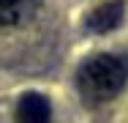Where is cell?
Here are the masks:
<instances>
[{"label":"cell","instance_id":"cell-1","mask_svg":"<svg viewBox=\"0 0 128 123\" xmlns=\"http://www.w3.org/2000/svg\"><path fill=\"white\" fill-rule=\"evenodd\" d=\"M128 79V66L114 55H96L82 63L76 74L79 90L90 101H106L123 90Z\"/></svg>","mask_w":128,"mask_h":123},{"label":"cell","instance_id":"cell-3","mask_svg":"<svg viewBox=\"0 0 128 123\" xmlns=\"http://www.w3.org/2000/svg\"><path fill=\"white\" fill-rule=\"evenodd\" d=\"M16 123H52L49 98L41 93H25L16 104Z\"/></svg>","mask_w":128,"mask_h":123},{"label":"cell","instance_id":"cell-2","mask_svg":"<svg viewBox=\"0 0 128 123\" xmlns=\"http://www.w3.org/2000/svg\"><path fill=\"white\" fill-rule=\"evenodd\" d=\"M123 17H126V3H123V0L101 3L98 8L90 11L87 30H90V33H109V30H114V27L123 25Z\"/></svg>","mask_w":128,"mask_h":123},{"label":"cell","instance_id":"cell-4","mask_svg":"<svg viewBox=\"0 0 128 123\" xmlns=\"http://www.w3.org/2000/svg\"><path fill=\"white\" fill-rule=\"evenodd\" d=\"M36 0H0V30L19 27L33 14Z\"/></svg>","mask_w":128,"mask_h":123}]
</instances>
